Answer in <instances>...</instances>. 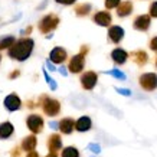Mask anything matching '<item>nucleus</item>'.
<instances>
[{"label": "nucleus", "instance_id": "obj_25", "mask_svg": "<svg viewBox=\"0 0 157 157\" xmlns=\"http://www.w3.org/2000/svg\"><path fill=\"white\" fill-rule=\"evenodd\" d=\"M43 76H45V81L49 84V86H51V90L52 91H55L58 88V85H56V81L55 79H52L51 76H49V74H48V71L46 69H43Z\"/></svg>", "mask_w": 157, "mask_h": 157}, {"label": "nucleus", "instance_id": "obj_6", "mask_svg": "<svg viewBox=\"0 0 157 157\" xmlns=\"http://www.w3.org/2000/svg\"><path fill=\"white\" fill-rule=\"evenodd\" d=\"M26 125H28V128L33 134H39V133H42L45 121H43V118L39 114H30L26 118Z\"/></svg>", "mask_w": 157, "mask_h": 157}, {"label": "nucleus", "instance_id": "obj_30", "mask_svg": "<svg viewBox=\"0 0 157 157\" xmlns=\"http://www.w3.org/2000/svg\"><path fill=\"white\" fill-rule=\"evenodd\" d=\"M148 46H150V49L151 51H154V52H157V36H154V38L150 40V43H148Z\"/></svg>", "mask_w": 157, "mask_h": 157}, {"label": "nucleus", "instance_id": "obj_3", "mask_svg": "<svg viewBox=\"0 0 157 157\" xmlns=\"http://www.w3.org/2000/svg\"><path fill=\"white\" fill-rule=\"evenodd\" d=\"M138 84H140V86H141L144 91H147V92L156 91L157 90V74H154V72L141 74L140 78H138Z\"/></svg>", "mask_w": 157, "mask_h": 157}, {"label": "nucleus", "instance_id": "obj_5", "mask_svg": "<svg viewBox=\"0 0 157 157\" xmlns=\"http://www.w3.org/2000/svg\"><path fill=\"white\" fill-rule=\"evenodd\" d=\"M79 82H81V85L84 90H86V91L94 90L97 85V82H98V74L94 71L84 72L81 75V78H79Z\"/></svg>", "mask_w": 157, "mask_h": 157}, {"label": "nucleus", "instance_id": "obj_21", "mask_svg": "<svg viewBox=\"0 0 157 157\" xmlns=\"http://www.w3.org/2000/svg\"><path fill=\"white\" fill-rule=\"evenodd\" d=\"M14 42H16V39H14V36H12V35L2 36V38H0V51H3V49H10L13 46Z\"/></svg>", "mask_w": 157, "mask_h": 157}, {"label": "nucleus", "instance_id": "obj_37", "mask_svg": "<svg viewBox=\"0 0 157 157\" xmlns=\"http://www.w3.org/2000/svg\"><path fill=\"white\" fill-rule=\"evenodd\" d=\"M49 127L53 130H58V123L56 121H51V123H49Z\"/></svg>", "mask_w": 157, "mask_h": 157}, {"label": "nucleus", "instance_id": "obj_20", "mask_svg": "<svg viewBox=\"0 0 157 157\" xmlns=\"http://www.w3.org/2000/svg\"><path fill=\"white\" fill-rule=\"evenodd\" d=\"M131 58L133 61L137 63L138 67H144L148 62V55L144 51H136V52H131Z\"/></svg>", "mask_w": 157, "mask_h": 157}, {"label": "nucleus", "instance_id": "obj_22", "mask_svg": "<svg viewBox=\"0 0 157 157\" xmlns=\"http://www.w3.org/2000/svg\"><path fill=\"white\" fill-rule=\"evenodd\" d=\"M61 157H79V150L76 147H72V146L65 147L61 153Z\"/></svg>", "mask_w": 157, "mask_h": 157}, {"label": "nucleus", "instance_id": "obj_34", "mask_svg": "<svg viewBox=\"0 0 157 157\" xmlns=\"http://www.w3.org/2000/svg\"><path fill=\"white\" fill-rule=\"evenodd\" d=\"M19 75H20V71H19V69H16V71H13L12 74H10L9 78H10V79H14V78H17Z\"/></svg>", "mask_w": 157, "mask_h": 157}, {"label": "nucleus", "instance_id": "obj_15", "mask_svg": "<svg viewBox=\"0 0 157 157\" xmlns=\"http://www.w3.org/2000/svg\"><path fill=\"white\" fill-rule=\"evenodd\" d=\"M111 59L117 63V65H124L127 59H128V52L124 51L121 48H115L113 52H111Z\"/></svg>", "mask_w": 157, "mask_h": 157}, {"label": "nucleus", "instance_id": "obj_16", "mask_svg": "<svg viewBox=\"0 0 157 157\" xmlns=\"http://www.w3.org/2000/svg\"><path fill=\"white\" fill-rule=\"evenodd\" d=\"M48 148H49V153H56L58 150L62 148V138L59 134H52L49 136L48 138Z\"/></svg>", "mask_w": 157, "mask_h": 157}, {"label": "nucleus", "instance_id": "obj_17", "mask_svg": "<svg viewBox=\"0 0 157 157\" xmlns=\"http://www.w3.org/2000/svg\"><path fill=\"white\" fill-rule=\"evenodd\" d=\"M36 144H38V138H36V136L35 134H32V136H28V137H25L23 140H22V146H20V148L22 150H25V151H33L35 148H36Z\"/></svg>", "mask_w": 157, "mask_h": 157}, {"label": "nucleus", "instance_id": "obj_8", "mask_svg": "<svg viewBox=\"0 0 157 157\" xmlns=\"http://www.w3.org/2000/svg\"><path fill=\"white\" fill-rule=\"evenodd\" d=\"M3 105H5V108L7 109V111L13 113V111L20 109V107H22V100L19 98V95H17V94L12 92V94H9V95L5 98Z\"/></svg>", "mask_w": 157, "mask_h": 157}, {"label": "nucleus", "instance_id": "obj_38", "mask_svg": "<svg viewBox=\"0 0 157 157\" xmlns=\"http://www.w3.org/2000/svg\"><path fill=\"white\" fill-rule=\"evenodd\" d=\"M26 157H39V154H38V151H35L33 150V151H29Z\"/></svg>", "mask_w": 157, "mask_h": 157}, {"label": "nucleus", "instance_id": "obj_1", "mask_svg": "<svg viewBox=\"0 0 157 157\" xmlns=\"http://www.w3.org/2000/svg\"><path fill=\"white\" fill-rule=\"evenodd\" d=\"M33 48H35L33 39L22 38V39H19V40H16V42L13 43V46L9 49V56L12 58V59H14V61L23 62L32 55Z\"/></svg>", "mask_w": 157, "mask_h": 157}, {"label": "nucleus", "instance_id": "obj_18", "mask_svg": "<svg viewBox=\"0 0 157 157\" xmlns=\"http://www.w3.org/2000/svg\"><path fill=\"white\" fill-rule=\"evenodd\" d=\"M13 133H14V127L12 123L5 121V123L0 124V140H7V138L13 136Z\"/></svg>", "mask_w": 157, "mask_h": 157}, {"label": "nucleus", "instance_id": "obj_23", "mask_svg": "<svg viewBox=\"0 0 157 157\" xmlns=\"http://www.w3.org/2000/svg\"><path fill=\"white\" fill-rule=\"evenodd\" d=\"M90 12H91V5H88V3H82V5H78L75 7V13L78 16H86Z\"/></svg>", "mask_w": 157, "mask_h": 157}, {"label": "nucleus", "instance_id": "obj_36", "mask_svg": "<svg viewBox=\"0 0 157 157\" xmlns=\"http://www.w3.org/2000/svg\"><path fill=\"white\" fill-rule=\"evenodd\" d=\"M79 53H82V55L85 56L86 53H88V46H85V45H84V46H81V52H79Z\"/></svg>", "mask_w": 157, "mask_h": 157}, {"label": "nucleus", "instance_id": "obj_10", "mask_svg": "<svg viewBox=\"0 0 157 157\" xmlns=\"http://www.w3.org/2000/svg\"><path fill=\"white\" fill-rule=\"evenodd\" d=\"M134 29L140 30V32H146L150 28V16L148 14H140L134 20Z\"/></svg>", "mask_w": 157, "mask_h": 157}, {"label": "nucleus", "instance_id": "obj_2", "mask_svg": "<svg viewBox=\"0 0 157 157\" xmlns=\"http://www.w3.org/2000/svg\"><path fill=\"white\" fill-rule=\"evenodd\" d=\"M39 104L42 105L43 113L48 117H56L61 113V102L55 98H49L46 95H42L39 100Z\"/></svg>", "mask_w": 157, "mask_h": 157}, {"label": "nucleus", "instance_id": "obj_26", "mask_svg": "<svg viewBox=\"0 0 157 157\" xmlns=\"http://www.w3.org/2000/svg\"><path fill=\"white\" fill-rule=\"evenodd\" d=\"M120 3H121V0H105V7L107 9H115V7H118Z\"/></svg>", "mask_w": 157, "mask_h": 157}, {"label": "nucleus", "instance_id": "obj_35", "mask_svg": "<svg viewBox=\"0 0 157 157\" xmlns=\"http://www.w3.org/2000/svg\"><path fill=\"white\" fill-rule=\"evenodd\" d=\"M59 72H61L62 76H67L68 75V71H67V68H65V67H61V68H59Z\"/></svg>", "mask_w": 157, "mask_h": 157}, {"label": "nucleus", "instance_id": "obj_19", "mask_svg": "<svg viewBox=\"0 0 157 157\" xmlns=\"http://www.w3.org/2000/svg\"><path fill=\"white\" fill-rule=\"evenodd\" d=\"M131 12H133V3L128 2V0L121 2L118 5V7H117V14H118L120 17H125V16H128Z\"/></svg>", "mask_w": 157, "mask_h": 157}, {"label": "nucleus", "instance_id": "obj_9", "mask_svg": "<svg viewBox=\"0 0 157 157\" xmlns=\"http://www.w3.org/2000/svg\"><path fill=\"white\" fill-rule=\"evenodd\" d=\"M68 58V53L67 51L61 46H56V48H53L49 53V61L52 62V63H63V62L67 61Z\"/></svg>", "mask_w": 157, "mask_h": 157}, {"label": "nucleus", "instance_id": "obj_31", "mask_svg": "<svg viewBox=\"0 0 157 157\" xmlns=\"http://www.w3.org/2000/svg\"><path fill=\"white\" fill-rule=\"evenodd\" d=\"M58 3H61V5H72V3H75L76 0H55Z\"/></svg>", "mask_w": 157, "mask_h": 157}, {"label": "nucleus", "instance_id": "obj_27", "mask_svg": "<svg viewBox=\"0 0 157 157\" xmlns=\"http://www.w3.org/2000/svg\"><path fill=\"white\" fill-rule=\"evenodd\" d=\"M148 16H151V17H156L157 19V2H153L151 5H150V9H148Z\"/></svg>", "mask_w": 157, "mask_h": 157}, {"label": "nucleus", "instance_id": "obj_42", "mask_svg": "<svg viewBox=\"0 0 157 157\" xmlns=\"http://www.w3.org/2000/svg\"><path fill=\"white\" fill-rule=\"evenodd\" d=\"M0 61H2V55H0Z\"/></svg>", "mask_w": 157, "mask_h": 157}, {"label": "nucleus", "instance_id": "obj_11", "mask_svg": "<svg viewBox=\"0 0 157 157\" xmlns=\"http://www.w3.org/2000/svg\"><path fill=\"white\" fill-rule=\"evenodd\" d=\"M91 127H92V120L88 117V115H82L75 121V130L79 131V133H85V131H90Z\"/></svg>", "mask_w": 157, "mask_h": 157}, {"label": "nucleus", "instance_id": "obj_24", "mask_svg": "<svg viewBox=\"0 0 157 157\" xmlns=\"http://www.w3.org/2000/svg\"><path fill=\"white\" fill-rule=\"evenodd\" d=\"M105 74L114 76V78H117V79H121V81H125V79H127L125 74L121 72V71H118V69H109V71H105Z\"/></svg>", "mask_w": 157, "mask_h": 157}, {"label": "nucleus", "instance_id": "obj_14", "mask_svg": "<svg viewBox=\"0 0 157 157\" xmlns=\"http://www.w3.org/2000/svg\"><path fill=\"white\" fill-rule=\"evenodd\" d=\"M124 38V29L121 26H111L108 29V40L113 43H120Z\"/></svg>", "mask_w": 157, "mask_h": 157}, {"label": "nucleus", "instance_id": "obj_28", "mask_svg": "<svg viewBox=\"0 0 157 157\" xmlns=\"http://www.w3.org/2000/svg\"><path fill=\"white\" fill-rule=\"evenodd\" d=\"M88 150H91L92 153L98 154V153L101 151V147L98 146V144H95V143H91V144H88Z\"/></svg>", "mask_w": 157, "mask_h": 157}, {"label": "nucleus", "instance_id": "obj_29", "mask_svg": "<svg viewBox=\"0 0 157 157\" xmlns=\"http://www.w3.org/2000/svg\"><path fill=\"white\" fill-rule=\"evenodd\" d=\"M115 91H117L118 94H121V95H125V97L131 95V91L127 90V88H115Z\"/></svg>", "mask_w": 157, "mask_h": 157}, {"label": "nucleus", "instance_id": "obj_4", "mask_svg": "<svg viewBox=\"0 0 157 157\" xmlns=\"http://www.w3.org/2000/svg\"><path fill=\"white\" fill-rule=\"evenodd\" d=\"M58 25H59V17L56 14H46L39 22V30L42 33H49V32H52L53 29H56Z\"/></svg>", "mask_w": 157, "mask_h": 157}, {"label": "nucleus", "instance_id": "obj_13", "mask_svg": "<svg viewBox=\"0 0 157 157\" xmlns=\"http://www.w3.org/2000/svg\"><path fill=\"white\" fill-rule=\"evenodd\" d=\"M94 22H95L97 25H100V26L107 28V26H109L111 22H113L111 13L105 12V10H102V12H97V13L94 14Z\"/></svg>", "mask_w": 157, "mask_h": 157}, {"label": "nucleus", "instance_id": "obj_40", "mask_svg": "<svg viewBox=\"0 0 157 157\" xmlns=\"http://www.w3.org/2000/svg\"><path fill=\"white\" fill-rule=\"evenodd\" d=\"M46 157H58V154H56V153H49Z\"/></svg>", "mask_w": 157, "mask_h": 157}, {"label": "nucleus", "instance_id": "obj_32", "mask_svg": "<svg viewBox=\"0 0 157 157\" xmlns=\"http://www.w3.org/2000/svg\"><path fill=\"white\" fill-rule=\"evenodd\" d=\"M20 156V147H14L12 150V157H19Z\"/></svg>", "mask_w": 157, "mask_h": 157}, {"label": "nucleus", "instance_id": "obj_39", "mask_svg": "<svg viewBox=\"0 0 157 157\" xmlns=\"http://www.w3.org/2000/svg\"><path fill=\"white\" fill-rule=\"evenodd\" d=\"M30 32H32V26H29L26 30H23V32H22V35H29Z\"/></svg>", "mask_w": 157, "mask_h": 157}, {"label": "nucleus", "instance_id": "obj_7", "mask_svg": "<svg viewBox=\"0 0 157 157\" xmlns=\"http://www.w3.org/2000/svg\"><path fill=\"white\" fill-rule=\"evenodd\" d=\"M85 67V56L82 53H78V55H74L71 58V61L68 63V69L72 72V74H79L82 72Z\"/></svg>", "mask_w": 157, "mask_h": 157}, {"label": "nucleus", "instance_id": "obj_41", "mask_svg": "<svg viewBox=\"0 0 157 157\" xmlns=\"http://www.w3.org/2000/svg\"><path fill=\"white\" fill-rule=\"evenodd\" d=\"M154 65H156V68H157V56H156V61H154Z\"/></svg>", "mask_w": 157, "mask_h": 157}, {"label": "nucleus", "instance_id": "obj_33", "mask_svg": "<svg viewBox=\"0 0 157 157\" xmlns=\"http://www.w3.org/2000/svg\"><path fill=\"white\" fill-rule=\"evenodd\" d=\"M46 68H48V69H49V71H56V68H55V65H53V63H52V62H51V61H46Z\"/></svg>", "mask_w": 157, "mask_h": 157}, {"label": "nucleus", "instance_id": "obj_12", "mask_svg": "<svg viewBox=\"0 0 157 157\" xmlns=\"http://www.w3.org/2000/svg\"><path fill=\"white\" fill-rule=\"evenodd\" d=\"M58 130L61 131L62 134H71L74 130H75V121L74 118H62L59 123H58Z\"/></svg>", "mask_w": 157, "mask_h": 157}]
</instances>
